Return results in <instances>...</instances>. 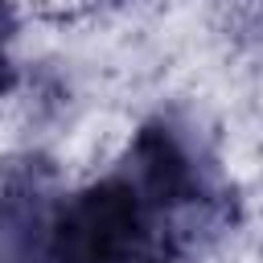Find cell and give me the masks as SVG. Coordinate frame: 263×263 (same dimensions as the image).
Returning <instances> with one entry per match:
<instances>
[{"label":"cell","instance_id":"7a4b0ae2","mask_svg":"<svg viewBox=\"0 0 263 263\" xmlns=\"http://www.w3.org/2000/svg\"><path fill=\"white\" fill-rule=\"evenodd\" d=\"M62 201V177L49 156H8L0 164V263H49Z\"/></svg>","mask_w":263,"mask_h":263},{"label":"cell","instance_id":"3957f363","mask_svg":"<svg viewBox=\"0 0 263 263\" xmlns=\"http://www.w3.org/2000/svg\"><path fill=\"white\" fill-rule=\"evenodd\" d=\"M12 29H16L12 4L0 0V95H8V90L16 86V66H12V58H8V37H12Z\"/></svg>","mask_w":263,"mask_h":263},{"label":"cell","instance_id":"277c9868","mask_svg":"<svg viewBox=\"0 0 263 263\" xmlns=\"http://www.w3.org/2000/svg\"><path fill=\"white\" fill-rule=\"evenodd\" d=\"M107 4H127V0H107Z\"/></svg>","mask_w":263,"mask_h":263},{"label":"cell","instance_id":"6da1fadb","mask_svg":"<svg viewBox=\"0 0 263 263\" xmlns=\"http://www.w3.org/2000/svg\"><path fill=\"white\" fill-rule=\"evenodd\" d=\"M164 214L119 173L82 185L58 210L49 263H181Z\"/></svg>","mask_w":263,"mask_h":263}]
</instances>
